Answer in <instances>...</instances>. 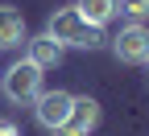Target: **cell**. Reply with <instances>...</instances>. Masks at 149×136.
Here are the masks:
<instances>
[{
  "instance_id": "cell-1",
  "label": "cell",
  "mask_w": 149,
  "mask_h": 136,
  "mask_svg": "<svg viewBox=\"0 0 149 136\" xmlns=\"http://www.w3.org/2000/svg\"><path fill=\"white\" fill-rule=\"evenodd\" d=\"M46 33H50L62 50H66V46H70V50H100V46L108 41V33H104L100 25H87L74 4H70V8H58V12H50Z\"/></svg>"
},
{
  "instance_id": "cell-2",
  "label": "cell",
  "mask_w": 149,
  "mask_h": 136,
  "mask_svg": "<svg viewBox=\"0 0 149 136\" xmlns=\"http://www.w3.org/2000/svg\"><path fill=\"white\" fill-rule=\"evenodd\" d=\"M0 91H4L8 103H33L37 95H42V70H37L29 58H21V62H13V66L4 70Z\"/></svg>"
},
{
  "instance_id": "cell-3",
  "label": "cell",
  "mask_w": 149,
  "mask_h": 136,
  "mask_svg": "<svg viewBox=\"0 0 149 136\" xmlns=\"http://www.w3.org/2000/svg\"><path fill=\"white\" fill-rule=\"evenodd\" d=\"M112 54H116L120 62H128V66H145V58H149V29L141 21L124 25L116 37H112Z\"/></svg>"
},
{
  "instance_id": "cell-4",
  "label": "cell",
  "mask_w": 149,
  "mask_h": 136,
  "mask_svg": "<svg viewBox=\"0 0 149 136\" xmlns=\"http://www.w3.org/2000/svg\"><path fill=\"white\" fill-rule=\"evenodd\" d=\"M70 103H74L70 91H42L33 99V115H37V124L46 132H58L66 124V115H70Z\"/></svg>"
},
{
  "instance_id": "cell-5",
  "label": "cell",
  "mask_w": 149,
  "mask_h": 136,
  "mask_svg": "<svg viewBox=\"0 0 149 136\" xmlns=\"http://www.w3.org/2000/svg\"><path fill=\"white\" fill-rule=\"evenodd\" d=\"M95 128H100V103L91 99V95H74L66 124L54 132V136H91Z\"/></svg>"
},
{
  "instance_id": "cell-6",
  "label": "cell",
  "mask_w": 149,
  "mask_h": 136,
  "mask_svg": "<svg viewBox=\"0 0 149 136\" xmlns=\"http://www.w3.org/2000/svg\"><path fill=\"white\" fill-rule=\"evenodd\" d=\"M25 58H29V62L37 66V70H50V66H58L62 62V46L58 41H54V37L50 33H37V37H25Z\"/></svg>"
},
{
  "instance_id": "cell-7",
  "label": "cell",
  "mask_w": 149,
  "mask_h": 136,
  "mask_svg": "<svg viewBox=\"0 0 149 136\" xmlns=\"http://www.w3.org/2000/svg\"><path fill=\"white\" fill-rule=\"evenodd\" d=\"M25 12L13 8V4H0V50H13L25 41Z\"/></svg>"
},
{
  "instance_id": "cell-8",
  "label": "cell",
  "mask_w": 149,
  "mask_h": 136,
  "mask_svg": "<svg viewBox=\"0 0 149 136\" xmlns=\"http://www.w3.org/2000/svg\"><path fill=\"white\" fill-rule=\"evenodd\" d=\"M74 8H79V17L87 25H100L104 29L112 17L120 12V0H74Z\"/></svg>"
},
{
  "instance_id": "cell-9",
  "label": "cell",
  "mask_w": 149,
  "mask_h": 136,
  "mask_svg": "<svg viewBox=\"0 0 149 136\" xmlns=\"http://www.w3.org/2000/svg\"><path fill=\"white\" fill-rule=\"evenodd\" d=\"M120 12H128L133 21H145L149 17V0H120Z\"/></svg>"
},
{
  "instance_id": "cell-10",
  "label": "cell",
  "mask_w": 149,
  "mask_h": 136,
  "mask_svg": "<svg viewBox=\"0 0 149 136\" xmlns=\"http://www.w3.org/2000/svg\"><path fill=\"white\" fill-rule=\"evenodd\" d=\"M0 136H21V132H17V128H13L8 120H0Z\"/></svg>"
},
{
  "instance_id": "cell-11",
  "label": "cell",
  "mask_w": 149,
  "mask_h": 136,
  "mask_svg": "<svg viewBox=\"0 0 149 136\" xmlns=\"http://www.w3.org/2000/svg\"><path fill=\"white\" fill-rule=\"evenodd\" d=\"M145 66H149V58H145Z\"/></svg>"
}]
</instances>
